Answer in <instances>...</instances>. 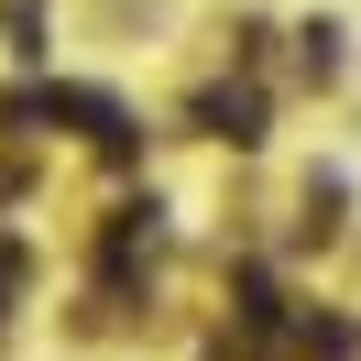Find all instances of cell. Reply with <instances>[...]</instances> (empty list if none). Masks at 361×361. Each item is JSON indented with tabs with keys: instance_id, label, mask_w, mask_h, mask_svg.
Listing matches in <instances>:
<instances>
[{
	"instance_id": "cell-1",
	"label": "cell",
	"mask_w": 361,
	"mask_h": 361,
	"mask_svg": "<svg viewBox=\"0 0 361 361\" xmlns=\"http://www.w3.org/2000/svg\"><path fill=\"white\" fill-rule=\"evenodd\" d=\"M197 121H208L219 142H263V99H252V88H208V99H197Z\"/></svg>"
}]
</instances>
